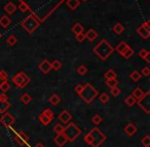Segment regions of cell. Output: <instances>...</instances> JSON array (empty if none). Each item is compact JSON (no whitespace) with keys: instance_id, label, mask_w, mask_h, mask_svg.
Here are the masks:
<instances>
[{"instance_id":"1","label":"cell","mask_w":150,"mask_h":147,"mask_svg":"<svg viewBox=\"0 0 150 147\" xmlns=\"http://www.w3.org/2000/svg\"><path fill=\"white\" fill-rule=\"evenodd\" d=\"M107 139L106 135L99 128H94L84 136V142L91 147H99L105 142Z\"/></svg>"},{"instance_id":"2","label":"cell","mask_w":150,"mask_h":147,"mask_svg":"<svg viewBox=\"0 0 150 147\" xmlns=\"http://www.w3.org/2000/svg\"><path fill=\"white\" fill-rule=\"evenodd\" d=\"M113 52H114V48L110 43L107 42L106 39H102L94 48V53L103 61L107 60Z\"/></svg>"},{"instance_id":"3","label":"cell","mask_w":150,"mask_h":147,"mask_svg":"<svg viewBox=\"0 0 150 147\" xmlns=\"http://www.w3.org/2000/svg\"><path fill=\"white\" fill-rule=\"evenodd\" d=\"M63 134L66 137L68 142H74V141L81 135V130H80L74 122H69L64 128Z\"/></svg>"},{"instance_id":"4","label":"cell","mask_w":150,"mask_h":147,"mask_svg":"<svg viewBox=\"0 0 150 147\" xmlns=\"http://www.w3.org/2000/svg\"><path fill=\"white\" fill-rule=\"evenodd\" d=\"M78 95L86 104H90L98 96V91L91 83H86V85H83V89H82V91Z\"/></svg>"},{"instance_id":"5","label":"cell","mask_w":150,"mask_h":147,"mask_svg":"<svg viewBox=\"0 0 150 147\" xmlns=\"http://www.w3.org/2000/svg\"><path fill=\"white\" fill-rule=\"evenodd\" d=\"M22 27L26 30L29 34H32L38 27H39V22L37 19L33 17V16H29L26 19L23 20L22 22Z\"/></svg>"},{"instance_id":"6","label":"cell","mask_w":150,"mask_h":147,"mask_svg":"<svg viewBox=\"0 0 150 147\" xmlns=\"http://www.w3.org/2000/svg\"><path fill=\"white\" fill-rule=\"evenodd\" d=\"M11 80H13V82L15 83L16 87H20V89H24V87H26L30 83L31 78H30L26 73H24L21 71V72L16 73V75L13 77Z\"/></svg>"},{"instance_id":"7","label":"cell","mask_w":150,"mask_h":147,"mask_svg":"<svg viewBox=\"0 0 150 147\" xmlns=\"http://www.w3.org/2000/svg\"><path fill=\"white\" fill-rule=\"evenodd\" d=\"M54 112L52 111V109L46 108V109H44V111L39 115L38 120H39L40 124H42L43 126H48V124L54 120Z\"/></svg>"},{"instance_id":"8","label":"cell","mask_w":150,"mask_h":147,"mask_svg":"<svg viewBox=\"0 0 150 147\" xmlns=\"http://www.w3.org/2000/svg\"><path fill=\"white\" fill-rule=\"evenodd\" d=\"M137 104L140 106V108H141L146 114H149L150 113V93L149 92H146L144 97L137 101Z\"/></svg>"},{"instance_id":"9","label":"cell","mask_w":150,"mask_h":147,"mask_svg":"<svg viewBox=\"0 0 150 147\" xmlns=\"http://www.w3.org/2000/svg\"><path fill=\"white\" fill-rule=\"evenodd\" d=\"M0 122H1L5 128L11 129V126L15 124L16 118L13 114L8 113V112H4V113H2V116L0 117Z\"/></svg>"},{"instance_id":"10","label":"cell","mask_w":150,"mask_h":147,"mask_svg":"<svg viewBox=\"0 0 150 147\" xmlns=\"http://www.w3.org/2000/svg\"><path fill=\"white\" fill-rule=\"evenodd\" d=\"M150 22L147 21L144 24H142L139 28L137 29V33L139 34L140 37H142L143 39H148L150 36Z\"/></svg>"},{"instance_id":"11","label":"cell","mask_w":150,"mask_h":147,"mask_svg":"<svg viewBox=\"0 0 150 147\" xmlns=\"http://www.w3.org/2000/svg\"><path fill=\"white\" fill-rule=\"evenodd\" d=\"M16 134L15 140L20 146H24V145L28 144V141H29V137L23 132V131H13Z\"/></svg>"},{"instance_id":"12","label":"cell","mask_w":150,"mask_h":147,"mask_svg":"<svg viewBox=\"0 0 150 147\" xmlns=\"http://www.w3.org/2000/svg\"><path fill=\"white\" fill-rule=\"evenodd\" d=\"M58 118L60 119V121L63 122V124H67L71 121V119H72V115H71L70 112L67 111V110H63V111L58 115Z\"/></svg>"},{"instance_id":"13","label":"cell","mask_w":150,"mask_h":147,"mask_svg":"<svg viewBox=\"0 0 150 147\" xmlns=\"http://www.w3.org/2000/svg\"><path fill=\"white\" fill-rule=\"evenodd\" d=\"M38 68L41 71L43 74H47L50 70H52V63H50V61L43 60L39 65H38Z\"/></svg>"},{"instance_id":"14","label":"cell","mask_w":150,"mask_h":147,"mask_svg":"<svg viewBox=\"0 0 150 147\" xmlns=\"http://www.w3.org/2000/svg\"><path fill=\"white\" fill-rule=\"evenodd\" d=\"M54 141L59 147H63L67 142H68V141H67V139H66V137L64 136V134L57 135V136L54 138Z\"/></svg>"},{"instance_id":"15","label":"cell","mask_w":150,"mask_h":147,"mask_svg":"<svg viewBox=\"0 0 150 147\" xmlns=\"http://www.w3.org/2000/svg\"><path fill=\"white\" fill-rule=\"evenodd\" d=\"M129 48V45L127 43V42H125V41H121V42H119L118 44H117V46L114 48V50H116L117 53H118L120 56H122L123 54H125V52L127 50V48Z\"/></svg>"},{"instance_id":"16","label":"cell","mask_w":150,"mask_h":147,"mask_svg":"<svg viewBox=\"0 0 150 147\" xmlns=\"http://www.w3.org/2000/svg\"><path fill=\"white\" fill-rule=\"evenodd\" d=\"M125 132L127 133V136L132 137L137 133V126H136L134 124H132V122H129V124H127V126H125Z\"/></svg>"},{"instance_id":"17","label":"cell","mask_w":150,"mask_h":147,"mask_svg":"<svg viewBox=\"0 0 150 147\" xmlns=\"http://www.w3.org/2000/svg\"><path fill=\"white\" fill-rule=\"evenodd\" d=\"M84 35H86V39H88V41L93 42L95 39H97V37H98V32H97L95 29H90Z\"/></svg>"},{"instance_id":"18","label":"cell","mask_w":150,"mask_h":147,"mask_svg":"<svg viewBox=\"0 0 150 147\" xmlns=\"http://www.w3.org/2000/svg\"><path fill=\"white\" fill-rule=\"evenodd\" d=\"M145 93H146V92H144L143 89H141V87H136V89L133 91V94H132V96H133V97L138 101V100L142 99V98L144 97Z\"/></svg>"},{"instance_id":"19","label":"cell","mask_w":150,"mask_h":147,"mask_svg":"<svg viewBox=\"0 0 150 147\" xmlns=\"http://www.w3.org/2000/svg\"><path fill=\"white\" fill-rule=\"evenodd\" d=\"M11 24V20L9 19L7 16H2V17H0V26L4 29L8 28Z\"/></svg>"},{"instance_id":"20","label":"cell","mask_w":150,"mask_h":147,"mask_svg":"<svg viewBox=\"0 0 150 147\" xmlns=\"http://www.w3.org/2000/svg\"><path fill=\"white\" fill-rule=\"evenodd\" d=\"M66 4L71 11H75L80 5V0H67Z\"/></svg>"},{"instance_id":"21","label":"cell","mask_w":150,"mask_h":147,"mask_svg":"<svg viewBox=\"0 0 150 147\" xmlns=\"http://www.w3.org/2000/svg\"><path fill=\"white\" fill-rule=\"evenodd\" d=\"M4 11H6L8 15H13V13H15L16 11H17V6L15 5V3L11 2V1H9L8 3H6L4 6Z\"/></svg>"},{"instance_id":"22","label":"cell","mask_w":150,"mask_h":147,"mask_svg":"<svg viewBox=\"0 0 150 147\" xmlns=\"http://www.w3.org/2000/svg\"><path fill=\"white\" fill-rule=\"evenodd\" d=\"M83 31H84V28L80 23H75L74 25L72 26V32L75 34V35H76V34L82 33Z\"/></svg>"},{"instance_id":"23","label":"cell","mask_w":150,"mask_h":147,"mask_svg":"<svg viewBox=\"0 0 150 147\" xmlns=\"http://www.w3.org/2000/svg\"><path fill=\"white\" fill-rule=\"evenodd\" d=\"M9 107H11V103L8 102V100H6V101H1L0 100V113L2 114L4 112H6Z\"/></svg>"},{"instance_id":"24","label":"cell","mask_w":150,"mask_h":147,"mask_svg":"<svg viewBox=\"0 0 150 147\" xmlns=\"http://www.w3.org/2000/svg\"><path fill=\"white\" fill-rule=\"evenodd\" d=\"M48 102H50V104H52V106H57L58 104H60L61 98L59 97L57 94H54V95H52L50 97V99H48Z\"/></svg>"},{"instance_id":"25","label":"cell","mask_w":150,"mask_h":147,"mask_svg":"<svg viewBox=\"0 0 150 147\" xmlns=\"http://www.w3.org/2000/svg\"><path fill=\"white\" fill-rule=\"evenodd\" d=\"M125 103L127 104L129 107H134V106L137 104V100H136L132 95H129L125 99Z\"/></svg>"},{"instance_id":"26","label":"cell","mask_w":150,"mask_h":147,"mask_svg":"<svg viewBox=\"0 0 150 147\" xmlns=\"http://www.w3.org/2000/svg\"><path fill=\"white\" fill-rule=\"evenodd\" d=\"M123 30H125V27H123V25L121 23H116L113 26V32H114L115 34H117V35L122 33Z\"/></svg>"},{"instance_id":"27","label":"cell","mask_w":150,"mask_h":147,"mask_svg":"<svg viewBox=\"0 0 150 147\" xmlns=\"http://www.w3.org/2000/svg\"><path fill=\"white\" fill-rule=\"evenodd\" d=\"M104 76H105V78H106V80H107V79H115V78H117V74L115 73V71L113 70V69H109V70H107L106 73L104 74Z\"/></svg>"},{"instance_id":"28","label":"cell","mask_w":150,"mask_h":147,"mask_svg":"<svg viewBox=\"0 0 150 147\" xmlns=\"http://www.w3.org/2000/svg\"><path fill=\"white\" fill-rule=\"evenodd\" d=\"M141 76H142V75L140 74V72H139V71H137V70L133 71V72L129 74V78H131L134 82H137V81H139L140 78H141Z\"/></svg>"},{"instance_id":"29","label":"cell","mask_w":150,"mask_h":147,"mask_svg":"<svg viewBox=\"0 0 150 147\" xmlns=\"http://www.w3.org/2000/svg\"><path fill=\"white\" fill-rule=\"evenodd\" d=\"M134 55H135V50H134L133 48H132L131 46H129V48H127V50L125 52V54L122 55V57L125 59H127V60H129V59H131L132 57L134 56Z\"/></svg>"},{"instance_id":"30","label":"cell","mask_w":150,"mask_h":147,"mask_svg":"<svg viewBox=\"0 0 150 147\" xmlns=\"http://www.w3.org/2000/svg\"><path fill=\"white\" fill-rule=\"evenodd\" d=\"M21 101L23 102L24 104H29L30 102L32 101V97L29 95V94H27V93H25V94H23V95L21 96Z\"/></svg>"},{"instance_id":"31","label":"cell","mask_w":150,"mask_h":147,"mask_svg":"<svg viewBox=\"0 0 150 147\" xmlns=\"http://www.w3.org/2000/svg\"><path fill=\"white\" fill-rule=\"evenodd\" d=\"M92 121H93V124H96V126H99V124H102L103 118H102V116H101L100 114H96V115L93 116Z\"/></svg>"},{"instance_id":"32","label":"cell","mask_w":150,"mask_h":147,"mask_svg":"<svg viewBox=\"0 0 150 147\" xmlns=\"http://www.w3.org/2000/svg\"><path fill=\"white\" fill-rule=\"evenodd\" d=\"M6 42H7V44H8V45L13 46V45H16V44H17L18 38L16 37L15 35H11V36H8V37H7Z\"/></svg>"},{"instance_id":"33","label":"cell","mask_w":150,"mask_h":147,"mask_svg":"<svg viewBox=\"0 0 150 147\" xmlns=\"http://www.w3.org/2000/svg\"><path fill=\"white\" fill-rule=\"evenodd\" d=\"M77 73L80 75V76H83V75H86V73H88V67L86 66H84V65H80L79 67L77 68Z\"/></svg>"},{"instance_id":"34","label":"cell","mask_w":150,"mask_h":147,"mask_svg":"<svg viewBox=\"0 0 150 147\" xmlns=\"http://www.w3.org/2000/svg\"><path fill=\"white\" fill-rule=\"evenodd\" d=\"M109 99H110V98H109V96L107 95L106 93H102L100 96H99V101H100L102 104L108 103V102H109Z\"/></svg>"},{"instance_id":"35","label":"cell","mask_w":150,"mask_h":147,"mask_svg":"<svg viewBox=\"0 0 150 147\" xmlns=\"http://www.w3.org/2000/svg\"><path fill=\"white\" fill-rule=\"evenodd\" d=\"M64 128H65V126H63V124H57L56 126H54V132L56 133L57 135H59V134H63V132H64Z\"/></svg>"},{"instance_id":"36","label":"cell","mask_w":150,"mask_h":147,"mask_svg":"<svg viewBox=\"0 0 150 147\" xmlns=\"http://www.w3.org/2000/svg\"><path fill=\"white\" fill-rule=\"evenodd\" d=\"M62 68V62H60L59 60H54V62L52 63V69L56 71H59Z\"/></svg>"},{"instance_id":"37","label":"cell","mask_w":150,"mask_h":147,"mask_svg":"<svg viewBox=\"0 0 150 147\" xmlns=\"http://www.w3.org/2000/svg\"><path fill=\"white\" fill-rule=\"evenodd\" d=\"M141 144L143 147H149L150 146V136L149 135H146L143 139L141 140Z\"/></svg>"},{"instance_id":"38","label":"cell","mask_w":150,"mask_h":147,"mask_svg":"<svg viewBox=\"0 0 150 147\" xmlns=\"http://www.w3.org/2000/svg\"><path fill=\"white\" fill-rule=\"evenodd\" d=\"M9 89H11V85H9V82L7 80H5L1 85V87H0V91L2 92V93H6L7 91H9Z\"/></svg>"},{"instance_id":"39","label":"cell","mask_w":150,"mask_h":147,"mask_svg":"<svg viewBox=\"0 0 150 147\" xmlns=\"http://www.w3.org/2000/svg\"><path fill=\"white\" fill-rule=\"evenodd\" d=\"M106 85H107V87H109L111 89V87H117V85H118V81H117V78H115V79H107Z\"/></svg>"},{"instance_id":"40","label":"cell","mask_w":150,"mask_h":147,"mask_svg":"<svg viewBox=\"0 0 150 147\" xmlns=\"http://www.w3.org/2000/svg\"><path fill=\"white\" fill-rule=\"evenodd\" d=\"M7 76H8V75H7V73L5 72V71L0 70V87H1V85H2L5 80H7Z\"/></svg>"},{"instance_id":"41","label":"cell","mask_w":150,"mask_h":147,"mask_svg":"<svg viewBox=\"0 0 150 147\" xmlns=\"http://www.w3.org/2000/svg\"><path fill=\"white\" fill-rule=\"evenodd\" d=\"M19 9L22 13H26V11H29V6L27 5V3H25L24 1H21L19 4Z\"/></svg>"},{"instance_id":"42","label":"cell","mask_w":150,"mask_h":147,"mask_svg":"<svg viewBox=\"0 0 150 147\" xmlns=\"http://www.w3.org/2000/svg\"><path fill=\"white\" fill-rule=\"evenodd\" d=\"M140 74L143 75V76L145 77H148L150 75V69L149 67H144V68H142V70L140 71Z\"/></svg>"},{"instance_id":"43","label":"cell","mask_w":150,"mask_h":147,"mask_svg":"<svg viewBox=\"0 0 150 147\" xmlns=\"http://www.w3.org/2000/svg\"><path fill=\"white\" fill-rule=\"evenodd\" d=\"M111 94H112L113 97H117V96H119L121 94V91L117 87H111Z\"/></svg>"},{"instance_id":"44","label":"cell","mask_w":150,"mask_h":147,"mask_svg":"<svg viewBox=\"0 0 150 147\" xmlns=\"http://www.w3.org/2000/svg\"><path fill=\"white\" fill-rule=\"evenodd\" d=\"M75 38H76V40H77L78 42H83L84 39H86V35H84V33L82 32V33L76 34V35H75Z\"/></svg>"},{"instance_id":"45","label":"cell","mask_w":150,"mask_h":147,"mask_svg":"<svg viewBox=\"0 0 150 147\" xmlns=\"http://www.w3.org/2000/svg\"><path fill=\"white\" fill-rule=\"evenodd\" d=\"M148 53H149V50H147L146 48H142V50H140V52H139V54H138V55H139L140 58L143 59L144 57H145L146 55L148 54Z\"/></svg>"},{"instance_id":"46","label":"cell","mask_w":150,"mask_h":147,"mask_svg":"<svg viewBox=\"0 0 150 147\" xmlns=\"http://www.w3.org/2000/svg\"><path fill=\"white\" fill-rule=\"evenodd\" d=\"M82 89H83V85H76V87H74L75 92H76V93H77V94H79L80 92L82 91Z\"/></svg>"},{"instance_id":"47","label":"cell","mask_w":150,"mask_h":147,"mask_svg":"<svg viewBox=\"0 0 150 147\" xmlns=\"http://www.w3.org/2000/svg\"><path fill=\"white\" fill-rule=\"evenodd\" d=\"M0 100H1V101H6V100H7V96L5 95V93L0 94Z\"/></svg>"},{"instance_id":"48","label":"cell","mask_w":150,"mask_h":147,"mask_svg":"<svg viewBox=\"0 0 150 147\" xmlns=\"http://www.w3.org/2000/svg\"><path fill=\"white\" fill-rule=\"evenodd\" d=\"M143 59H144V60H145V61H146V62H147V63H150V52L148 53V54L146 55V56L144 57Z\"/></svg>"},{"instance_id":"49","label":"cell","mask_w":150,"mask_h":147,"mask_svg":"<svg viewBox=\"0 0 150 147\" xmlns=\"http://www.w3.org/2000/svg\"><path fill=\"white\" fill-rule=\"evenodd\" d=\"M35 147H45V146H44V145L43 144H42V143H38V144L37 145H36V146Z\"/></svg>"},{"instance_id":"50","label":"cell","mask_w":150,"mask_h":147,"mask_svg":"<svg viewBox=\"0 0 150 147\" xmlns=\"http://www.w3.org/2000/svg\"><path fill=\"white\" fill-rule=\"evenodd\" d=\"M82 1H88V0H82Z\"/></svg>"},{"instance_id":"51","label":"cell","mask_w":150,"mask_h":147,"mask_svg":"<svg viewBox=\"0 0 150 147\" xmlns=\"http://www.w3.org/2000/svg\"><path fill=\"white\" fill-rule=\"evenodd\" d=\"M0 38H1V33H0Z\"/></svg>"},{"instance_id":"52","label":"cell","mask_w":150,"mask_h":147,"mask_svg":"<svg viewBox=\"0 0 150 147\" xmlns=\"http://www.w3.org/2000/svg\"><path fill=\"white\" fill-rule=\"evenodd\" d=\"M103 1H106V0H103Z\"/></svg>"}]
</instances>
